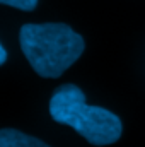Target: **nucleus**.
<instances>
[{
	"label": "nucleus",
	"instance_id": "obj_2",
	"mask_svg": "<svg viewBox=\"0 0 145 147\" xmlns=\"http://www.w3.org/2000/svg\"><path fill=\"white\" fill-rule=\"evenodd\" d=\"M50 115L56 123L68 125L92 146L114 144L123 132L118 115L101 106H89L75 84L56 87L50 99Z\"/></svg>",
	"mask_w": 145,
	"mask_h": 147
},
{
	"label": "nucleus",
	"instance_id": "obj_4",
	"mask_svg": "<svg viewBox=\"0 0 145 147\" xmlns=\"http://www.w3.org/2000/svg\"><path fill=\"white\" fill-rule=\"evenodd\" d=\"M3 5H10V7H15L19 10H34L38 5V0H0Z\"/></svg>",
	"mask_w": 145,
	"mask_h": 147
},
{
	"label": "nucleus",
	"instance_id": "obj_5",
	"mask_svg": "<svg viewBox=\"0 0 145 147\" xmlns=\"http://www.w3.org/2000/svg\"><path fill=\"white\" fill-rule=\"evenodd\" d=\"M5 60H7V51H5V46H3V45H0V63L3 65V63H5Z\"/></svg>",
	"mask_w": 145,
	"mask_h": 147
},
{
	"label": "nucleus",
	"instance_id": "obj_3",
	"mask_svg": "<svg viewBox=\"0 0 145 147\" xmlns=\"http://www.w3.org/2000/svg\"><path fill=\"white\" fill-rule=\"evenodd\" d=\"M0 147H50L33 135H28L15 128L0 130Z\"/></svg>",
	"mask_w": 145,
	"mask_h": 147
},
{
	"label": "nucleus",
	"instance_id": "obj_1",
	"mask_svg": "<svg viewBox=\"0 0 145 147\" xmlns=\"http://www.w3.org/2000/svg\"><path fill=\"white\" fill-rule=\"evenodd\" d=\"M19 45L34 72L44 79H58L85 50L84 38L63 22L24 24Z\"/></svg>",
	"mask_w": 145,
	"mask_h": 147
}]
</instances>
